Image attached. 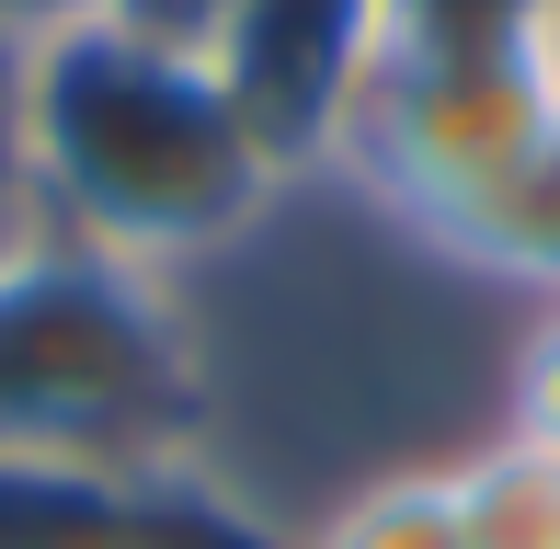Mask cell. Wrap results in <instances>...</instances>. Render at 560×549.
Listing matches in <instances>:
<instances>
[{
    "instance_id": "2",
    "label": "cell",
    "mask_w": 560,
    "mask_h": 549,
    "mask_svg": "<svg viewBox=\"0 0 560 549\" xmlns=\"http://www.w3.org/2000/svg\"><path fill=\"white\" fill-rule=\"evenodd\" d=\"M195 423H207V355L184 320V274L12 218L0 230V458L195 469Z\"/></svg>"
},
{
    "instance_id": "3",
    "label": "cell",
    "mask_w": 560,
    "mask_h": 549,
    "mask_svg": "<svg viewBox=\"0 0 560 549\" xmlns=\"http://www.w3.org/2000/svg\"><path fill=\"white\" fill-rule=\"evenodd\" d=\"M195 58L218 69L229 115L287 184H332L366 81L389 58V0H218Z\"/></svg>"
},
{
    "instance_id": "6",
    "label": "cell",
    "mask_w": 560,
    "mask_h": 549,
    "mask_svg": "<svg viewBox=\"0 0 560 549\" xmlns=\"http://www.w3.org/2000/svg\"><path fill=\"white\" fill-rule=\"evenodd\" d=\"M446 492L469 549H560V446H526L492 423L446 458Z\"/></svg>"
},
{
    "instance_id": "11",
    "label": "cell",
    "mask_w": 560,
    "mask_h": 549,
    "mask_svg": "<svg viewBox=\"0 0 560 549\" xmlns=\"http://www.w3.org/2000/svg\"><path fill=\"white\" fill-rule=\"evenodd\" d=\"M92 12H104V0H0V46L23 58L35 35H69V23H92Z\"/></svg>"
},
{
    "instance_id": "13",
    "label": "cell",
    "mask_w": 560,
    "mask_h": 549,
    "mask_svg": "<svg viewBox=\"0 0 560 549\" xmlns=\"http://www.w3.org/2000/svg\"><path fill=\"white\" fill-rule=\"evenodd\" d=\"M538 69H549V92H560V0L538 12Z\"/></svg>"
},
{
    "instance_id": "8",
    "label": "cell",
    "mask_w": 560,
    "mask_h": 549,
    "mask_svg": "<svg viewBox=\"0 0 560 549\" xmlns=\"http://www.w3.org/2000/svg\"><path fill=\"white\" fill-rule=\"evenodd\" d=\"M549 0H389L400 58H480V46H538Z\"/></svg>"
},
{
    "instance_id": "4",
    "label": "cell",
    "mask_w": 560,
    "mask_h": 549,
    "mask_svg": "<svg viewBox=\"0 0 560 549\" xmlns=\"http://www.w3.org/2000/svg\"><path fill=\"white\" fill-rule=\"evenodd\" d=\"M0 549H252V538L195 515L184 469L0 458Z\"/></svg>"
},
{
    "instance_id": "12",
    "label": "cell",
    "mask_w": 560,
    "mask_h": 549,
    "mask_svg": "<svg viewBox=\"0 0 560 549\" xmlns=\"http://www.w3.org/2000/svg\"><path fill=\"white\" fill-rule=\"evenodd\" d=\"M12 218H35V207H23V172H12V46H0V230Z\"/></svg>"
},
{
    "instance_id": "7",
    "label": "cell",
    "mask_w": 560,
    "mask_h": 549,
    "mask_svg": "<svg viewBox=\"0 0 560 549\" xmlns=\"http://www.w3.org/2000/svg\"><path fill=\"white\" fill-rule=\"evenodd\" d=\"M310 549H469L457 527V492H446V458H400V469H366L332 515L310 527Z\"/></svg>"
},
{
    "instance_id": "1",
    "label": "cell",
    "mask_w": 560,
    "mask_h": 549,
    "mask_svg": "<svg viewBox=\"0 0 560 549\" xmlns=\"http://www.w3.org/2000/svg\"><path fill=\"white\" fill-rule=\"evenodd\" d=\"M12 172L46 230L149 274L241 253L287 195V172L229 115L218 69L115 12L35 35L12 58Z\"/></svg>"
},
{
    "instance_id": "5",
    "label": "cell",
    "mask_w": 560,
    "mask_h": 549,
    "mask_svg": "<svg viewBox=\"0 0 560 549\" xmlns=\"http://www.w3.org/2000/svg\"><path fill=\"white\" fill-rule=\"evenodd\" d=\"M423 253H446L457 274H492V287H526L549 309L560 297V127L526 149L503 184H480L446 230H423Z\"/></svg>"
},
{
    "instance_id": "9",
    "label": "cell",
    "mask_w": 560,
    "mask_h": 549,
    "mask_svg": "<svg viewBox=\"0 0 560 549\" xmlns=\"http://www.w3.org/2000/svg\"><path fill=\"white\" fill-rule=\"evenodd\" d=\"M503 435L560 446V297L515 332V355H503Z\"/></svg>"
},
{
    "instance_id": "10",
    "label": "cell",
    "mask_w": 560,
    "mask_h": 549,
    "mask_svg": "<svg viewBox=\"0 0 560 549\" xmlns=\"http://www.w3.org/2000/svg\"><path fill=\"white\" fill-rule=\"evenodd\" d=\"M115 23H138V35H172V46H207V23H218V0H104Z\"/></svg>"
}]
</instances>
